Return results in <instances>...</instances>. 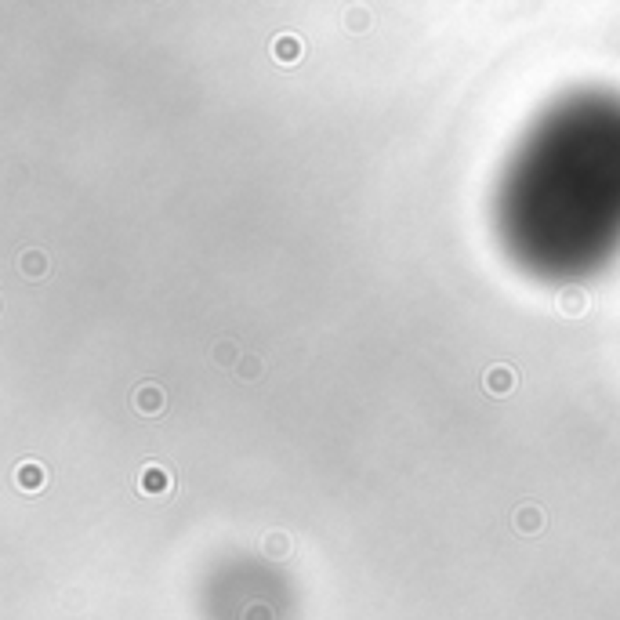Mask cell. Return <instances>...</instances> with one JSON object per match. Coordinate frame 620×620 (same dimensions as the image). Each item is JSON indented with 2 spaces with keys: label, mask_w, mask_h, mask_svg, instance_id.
Returning <instances> with one entry per match:
<instances>
[{
  "label": "cell",
  "mask_w": 620,
  "mask_h": 620,
  "mask_svg": "<svg viewBox=\"0 0 620 620\" xmlns=\"http://www.w3.org/2000/svg\"><path fill=\"white\" fill-rule=\"evenodd\" d=\"M164 407H167V395H164V388L160 385H138V392H135V410L138 414H145V417H157V414H164Z\"/></svg>",
  "instance_id": "1"
},
{
  "label": "cell",
  "mask_w": 620,
  "mask_h": 620,
  "mask_svg": "<svg viewBox=\"0 0 620 620\" xmlns=\"http://www.w3.org/2000/svg\"><path fill=\"white\" fill-rule=\"evenodd\" d=\"M138 486H142V493H152V497H160V493H171L174 490L167 468H160V464H145L142 475H138Z\"/></svg>",
  "instance_id": "2"
},
{
  "label": "cell",
  "mask_w": 620,
  "mask_h": 620,
  "mask_svg": "<svg viewBox=\"0 0 620 620\" xmlns=\"http://www.w3.org/2000/svg\"><path fill=\"white\" fill-rule=\"evenodd\" d=\"M44 464H37V461H22L18 468H15V483H18V490H26V493H37V490H44Z\"/></svg>",
  "instance_id": "3"
},
{
  "label": "cell",
  "mask_w": 620,
  "mask_h": 620,
  "mask_svg": "<svg viewBox=\"0 0 620 620\" xmlns=\"http://www.w3.org/2000/svg\"><path fill=\"white\" fill-rule=\"evenodd\" d=\"M272 55H276V62H283V66H294V62L305 55V44L294 33H280L272 40Z\"/></svg>",
  "instance_id": "4"
},
{
  "label": "cell",
  "mask_w": 620,
  "mask_h": 620,
  "mask_svg": "<svg viewBox=\"0 0 620 620\" xmlns=\"http://www.w3.org/2000/svg\"><path fill=\"white\" fill-rule=\"evenodd\" d=\"M544 526V512L537 508V505H522L519 512H515V530L519 534H537Z\"/></svg>",
  "instance_id": "5"
},
{
  "label": "cell",
  "mask_w": 620,
  "mask_h": 620,
  "mask_svg": "<svg viewBox=\"0 0 620 620\" xmlns=\"http://www.w3.org/2000/svg\"><path fill=\"white\" fill-rule=\"evenodd\" d=\"M512 385H515V374H512L508 366H493V370H486V388H490L493 395H505Z\"/></svg>",
  "instance_id": "6"
},
{
  "label": "cell",
  "mask_w": 620,
  "mask_h": 620,
  "mask_svg": "<svg viewBox=\"0 0 620 620\" xmlns=\"http://www.w3.org/2000/svg\"><path fill=\"white\" fill-rule=\"evenodd\" d=\"M584 305H587V298H584L580 287H566V291H559V308H563L566 316H580V312H584Z\"/></svg>",
  "instance_id": "7"
},
{
  "label": "cell",
  "mask_w": 620,
  "mask_h": 620,
  "mask_svg": "<svg viewBox=\"0 0 620 620\" xmlns=\"http://www.w3.org/2000/svg\"><path fill=\"white\" fill-rule=\"evenodd\" d=\"M210 359H214V366H222V370H236V366H232V363H236V345H232V337H222L218 345H214Z\"/></svg>",
  "instance_id": "8"
},
{
  "label": "cell",
  "mask_w": 620,
  "mask_h": 620,
  "mask_svg": "<svg viewBox=\"0 0 620 620\" xmlns=\"http://www.w3.org/2000/svg\"><path fill=\"white\" fill-rule=\"evenodd\" d=\"M291 537L287 534H269L265 541H261V551L265 555H272V559H283V555H291Z\"/></svg>",
  "instance_id": "9"
},
{
  "label": "cell",
  "mask_w": 620,
  "mask_h": 620,
  "mask_svg": "<svg viewBox=\"0 0 620 620\" xmlns=\"http://www.w3.org/2000/svg\"><path fill=\"white\" fill-rule=\"evenodd\" d=\"M261 370H265V363H261L258 356H239V366H236V374H239V378L251 381V378L261 374Z\"/></svg>",
  "instance_id": "10"
},
{
  "label": "cell",
  "mask_w": 620,
  "mask_h": 620,
  "mask_svg": "<svg viewBox=\"0 0 620 620\" xmlns=\"http://www.w3.org/2000/svg\"><path fill=\"white\" fill-rule=\"evenodd\" d=\"M44 265H47V261H44V254H40V251H29V254H22V269H26L29 276H33V280L44 272Z\"/></svg>",
  "instance_id": "11"
}]
</instances>
